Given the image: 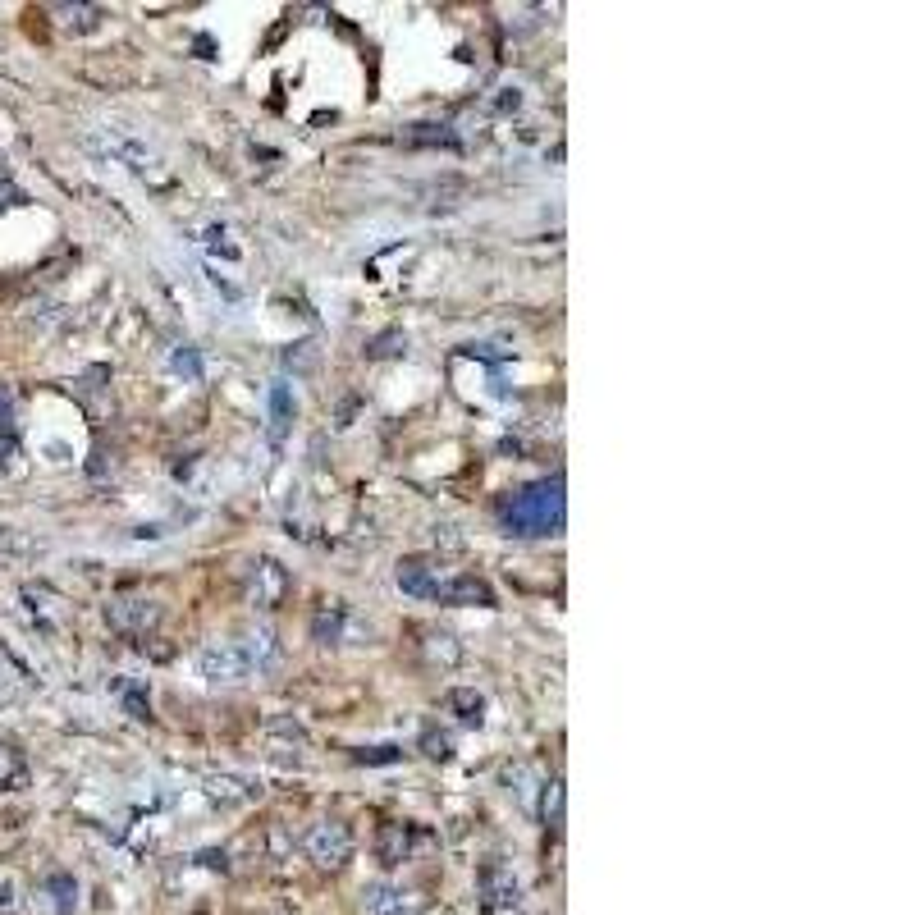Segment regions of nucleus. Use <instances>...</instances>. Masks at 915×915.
I'll list each match as a JSON object with an SVG mask.
<instances>
[{"label": "nucleus", "mask_w": 915, "mask_h": 915, "mask_svg": "<svg viewBox=\"0 0 915 915\" xmlns=\"http://www.w3.org/2000/svg\"><path fill=\"white\" fill-rule=\"evenodd\" d=\"M46 893L55 897V911H60V915H69V911H74V902H78V883L69 879V874H51V883H46Z\"/></svg>", "instance_id": "39448f33"}, {"label": "nucleus", "mask_w": 915, "mask_h": 915, "mask_svg": "<svg viewBox=\"0 0 915 915\" xmlns=\"http://www.w3.org/2000/svg\"><path fill=\"white\" fill-rule=\"evenodd\" d=\"M504 527L513 536H549L563 527V481H540L504 508Z\"/></svg>", "instance_id": "f257e3e1"}, {"label": "nucleus", "mask_w": 915, "mask_h": 915, "mask_svg": "<svg viewBox=\"0 0 915 915\" xmlns=\"http://www.w3.org/2000/svg\"><path fill=\"white\" fill-rule=\"evenodd\" d=\"M10 906H14V879L0 874V911H10Z\"/></svg>", "instance_id": "0eeeda50"}, {"label": "nucleus", "mask_w": 915, "mask_h": 915, "mask_svg": "<svg viewBox=\"0 0 915 915\" xmlns=\"http://www.w3.org/2000/svg\"><path fill=\"white\" fill-rule=\"evenodd\" d=\"M348 851H353V838H348L344 824H334V819H325V824H316L312 833H307V856H312L316 865H344Z\"/></svg>", "instance_id": "f03ea898"}, {"label": "nucleus", "mask_w": 915, "mask_h": 915, "mask_svg": "<svg viewBox=\"0 0 915 915\" xmlns=\"http://www.w3.org/2000/svg\"><path fill=\"white\" fill-rule=\"evenodd\" d=\"M202 668H206V678H243L252 668V659L243 650V641H220V646H211L202 655Z\"/></svg>", "instance_id": "7ed1b4c3"}, {"label": "nucleus", "mask_w": 915, "mask_h": 915, "mask_svg": "<svg viewBox=\"0 0 915 915\" xmlns=\"http://www.w3.org/2000/svg\"><path fill=\"white\" fill-rule=\"evenodd\" d=\"M284 591H289V577H284L280 563H257V568H252V600H257L261 609H275V604L284 600Z\"/></svg>", "instance_id": "20e7f679"}, {"label": "nucleus", "mask_w": 915, "mask_h": 915, "mask_svg": "<svg viewBox=\"0 0 915 915\" xmlns=\"http://www.w3.org/2000/svg\"><path fill=\"white\" fill-rule=\"evenodd\" d=\"M14 431V412H10V394L0 389V435H10Z\"/></svg>", "instance_id": "423d86ee"}]
</instances>
